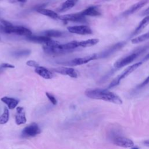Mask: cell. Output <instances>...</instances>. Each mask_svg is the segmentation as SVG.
<instances>
[{
  "mask_svg": "<svg viewBox=\"0 0 149 149\" xmlns=\"http://www.w3.org/2000/svg\"><path fill=\"white\" fill-rule=\"evenodd\" d=\"M85 94L87 97L92 99L104 100L115 104L120 105L123 102L119 96L107 89H87L85 91Z\"/></svg>",
  "mask_w": 149,
  "mask_h": 149,
  "instance_id": "6da1fadb",
  "label": "cell"
},
{
  "mask_svg": "<svg viewBox=\"0 0 149 149\" xmlns=\"http://www.w3.org/2000/svg\"><path fill=\"white\" fill-rule=\"evenodd\" d=\"M142 63H143V62H141V61L138 62H136V63L127 67L122 73H120L119 76H118L116 78H115L111 82V83L109 84V85L108 86V88H112V87H115L117 85H118L120 83L121 80H122L123 79H125L127 76L130 74L137 68H138L142 64Z\"/></svg>",
  "mask_w": 149,
  "mask_h": 149,
  "instance_id": "7a4b0ae2",
  "label": "cell"
},
{
  "mask_svg": "<svg viewBox=\"0 0 149 149\" xmlns=\"http://www.w3.org/2000/svg\"><path fill=\"white\" fill-rule=\"evenodd\" d=\"M1 30L6 33H14L18 35L28 36L31 35V31L27 28L19 26H8L1 27Z\"/></svg>",
  "mask_w": 149,
  "mask_h": 149,
  "instance_id": "3957f363",
  "label": "cell"
},
{
  "mask_svg": "<svg viewBox=\"0 0 149 149\" xmlns=\"http://www.w3.org/2000/svg\"><path fill=\"white\" fill-rule=\"evenodd\" d=\"M126 44L125 41H121L117 42L116 44H113V45L107 48L105 50L101 51V52L97 54V59L99 58H107L108 56H109L110 55H112L115 52H116L117 51L119 50L122 48H123L125 45Z\"/></svg>",
  "mask_w": 149,
  "mask_h": 149,
  "instance_id": "277c9868",
  "label": "cell"
},
{
  "mask_svg": "<svg viewBox=\"0 0 149 149\" xmlns=\"http://www.w3.org/2000/svg\"><path fill=\"white\" fill-rule=\"evenodd\" d=\"M40 132L41 130L38 125L36 123H32L23 129L22 132V136L23 137H34L40 133Z\"/></svg>",
  "mask_w": 149,
  "mask_h": 149,
  "instance_id": "5b68a950",
  "label": "cell"
},
{
  "mask_svg": "<svg viewBox=\"0 0 149 149\" xmlns=\"http://www.w3.org/2000/svg\"><path fill=\"white\" fill-rule=\"evenodd\" d=\"M58 19L63 21H70L80 23L86 22V19L85 17V16H84L81 13V12L59 16Z\"/></svg>",
  "mask_w": 149,
  "mask_h": 149,
  "instance_id": "8992f818",
  "label": "cell"
},
{
  "mask_svg": "<svg viewBox=\"0 0 149 149\" xmlns=\"http://www.w3.org/2000/svg\"><path fill=\"white\" fill-rule=\"evenodd\" d=\"M68 30L70 33L80 35H87L93 33L91 28L86 25L69 26L68 27Z\"/></svg>",
  "mask_w": 149,
  "mask_h": 149,
  "instance_id": "52a82bcc",
  "label": "cell"
},
{
  "mask_svg": "<svg viewBox=\"0 0 149 149\" xmlns=\"http://www.w3.org/2000/svg\"><path fill=\"white\" fill-rule=\"evenodd\" d=\"M112 141L115 145L124 148H132L134 146V143L132 140L125 137H115Z\"/></svg>",
  "mask_w": 149,
  "mask_h": 149,
  "instance_id": "ba28073f",
  "label": "cell"
},
{
  "mask_svg": "<svg viewBox=\"0 0 149 149\" xmlns=\"http://www.w3.org/2000/svg\"><path fill=\"white\" fill-rule=\"evenodd\" d=\"M97 59V54H93L88 56H86L83 58H77L73 59L71 62L70 65H80L83 64L87 63L91 61Z\"/></svg>",
  "mask_w": 149,
  "mask_h": 149,
  "instance_id": "9c48e42d",
  "label": "cell"
},
{
  "mask_svg": "<svg viewBox=\"0 0 149 149\" xmlns=\"http://www.w3.org/2000/svg\"><path fill=\"white\" fill-rule=\"evenodd\" d=\"M53 71L63 74L70 76L72 78H76L77 77V73L75 69L72 68H66V67H58L52 69Z\"/></svg>",
  "mask_w": 149,
  "mask_h": 149,
  "instance_id": "30bf717a",
  "label": "cell"
},
{
  "mask_svg": "<svg viewBox=\"0 0 149 149\" xmlns=\"http://www.w3.org/2000/svg\"><path fill=\"white\" fill-rule=\"evenodd\" d=\"M17 113L15 116V122L17 125L24 124L26 121V114L24 111V108L21 107H18L16 108Z\"/></svg>",
  "mask_w": 149,
  "mask_h": 149,
  "instance_id": "8fae6325",
  "label": "cell"
},
{
  "mask_svg": "<svg viewBox=\"0 0 149 149\" xmlns=\"http://www.w3.org/2000/svg\"><path fill=\"white\" fill-rule=\"evenodd\" d=\"M147 2V0H142L140 1L135 4L131 6L127 10H126L123 15L124 16H128L131 14H133V13L136 12L138 10H139L140 8H141L143 6H144Z\"/></svg>",
  "mask_w": 149,
  "mask_h": 149,
  "instance_id": "7c38bea8",
  "label": "cell"
},
{
  "mask_svg": "<svg viewBox=\"0 0 149 149\" xmlns=\"http://www.w3.org/2000/svg\"><path fill=\"white\" fill-rule=\"evenodd\" d=\"M42 49L46 54L50 55H59L67 53L69 51H70L68 50H64V49H61L49 47L46 45L45 46H44L42 47Z\"/></svg>",
  "mask_w": 149,
  "mask_h": 149,
  "instance_id": "4fadbf2b",
  "label": "cell"
},
{
  "mask_svg": "<svg viewBox=\"0 0 149 149\" xmlns=\"http://www.w3.org/2000/svg\"><path fill=\"white\" fill-rule=\"evenodd\" d=\"M77 1L78 0H66L57 8L56 10L59 12H66L72 8L76 4Z\"/></svg>",
  "mask_w": 149,
  "mask_h": 149,
  "instance_id": "5bb4252c",
  "label": "cell"
},
{
  "mask_svg": "<svg viewBox=\"0 0 149 149\" xmlns=\"http://www.w3.org/2000/svg\"><path fill=\"white\" fill-rule=\"evenodd\" d=\"M35 72L42 77L45 79H50L53 77V74L47 68L42 66H38L36 68Z\"/></svg>",
  "mask_w": 149,
  "mask_h": 149,
  "instance_id": "9a60e30c",
  "label": "cell"
},
{
  "mask_svg": "<svg viewBox=\"0 0 149 149\" xmlns=\"http://www.w3.org/2000/svg\"><path fill=\"white\" fill-rule=\"evenodd\" d=\"M26 40L36 43H47L49 40H51V38L45 36H26Z\"/></svg>",
  "mask_w": 149,
  "mask_h": 149,
  "instance_id": "2e32d148",
  "label": "cell"
},
{
  "mask_svg": "<svg viewBox=\"0 0 149 149\" xmlns=\"http://www.w3.org/2000/svg\"><path fill=\"white\" fill-rule=\"evenodd\" d=\"M149 24V15L146 16L139 24L134 31L132 33V36H134L140 33Z\"/></svg>",
  "mask_w": 149,
  "mask_h": 149,
  "instance_id": "e0dca14e",
  "label": "cell"
},
{
  "mask_svg": "<svg viewBox=\"0 0 149 149\" xmlns=\"http://www.w3.org/2000/svg\"><path fill=\"white\" fill-rule=\"evenodd\" d=\"M1 100L4 102L5 104H6L8 107V108L10 109H13L17 105L19 101L17 99L11 98V97H3L2 98H1Z\"/></svg>",
  "mask_w": 149,
  "mask_h": 149,
  "instance_id": "ac0fdd59",
  "label": "cell"
},
{
  "mask_svg": "<svg viewBox=\"0 0 149 149\" xmlns=\"http://www.w3.org/2000/svg\"><path fill=\"white\" fill-rule=\"evenodd\" d=\"M81 12L85 16H98L101 15V13L100 10L96 6H90Z\"/></svg>",
  "mask_w": 149,
  "mask_h": 149,
  "instance_id": "d6986e66",
  "label": "cell"
},
{
  "mask_svg": "<svg viewBox=\"0 0 149 149\" xmlns=\"http://www.w3.org/2000/svg\"><path fill=\"white\" fill-rule=\"evenodd\" d=\"M37 11L38 13L42 14L43 15L48 16L52 19H58L59 16L57 14V13H56L55 12L50 10V9H45V8H39L37 9Z\"/></svg>",
  "mask_w": 149,
  "mask_h": 149,
  "instance_id": "ffe728a7",
  "label": "cell"
},
{
  "mask_svg": "<svg viewBox=\"0 0 149 149\" xmlns=\"http://www.w3.org/2000/svg\"><path fill=\"white\" fill-rule=\"evenodd\" d=\"M99 42V40L97 38H92L88 39L87 40H84L81 41H79V46L83 48L93 46L97 44Z\"/></svg>",
  "mask_w": 149,
  "mask_h": 149,
  "instance_id": "44dd1931",
  "label": "cell"
},
{
  "mask_svg": "<svg viewBox=\"0 0 149 149\" xmlns=\"http://www.w3.org/2000/svg\"><path fill=\"white\" fill-rule=\"evenodd\" d=\"M79 41H73L66 44H61V48L64 50H68L71 51L72 49H75L79 47Z\"/></svg>",
  "mask_w": 149,
  "mask_h": 149,
  "instance_id": "7402d4cb",
  "label": "cell"
},
{
  "mask_svg": "<svg viewBox=\"0 0 149 149\" xmlns=\"http://www.w3.org/2000/svg\"><path fill=\"white\" fill-rule=\"evenodd\" d=\"M31 53V51L30 49H20L17 50L16 51H14L12 53V55L14 57L16 58H20V57H24L27 56L29 55Z\"/></svg>",
  "mask_w": 149,
  "mask_h": 149,
  "instance_id": "603a6c76",
  "label": "cell"
},
{
  "mask_svg": "<svg viewBox=\"0 0 149 149\" xmlns=\"http://www.w3.org/2000/svg\"><path fill=\"white\" fill-rule=\"evenodd\" d=\"M148 39H149V31L145 34H143L140 36H138L137 37L133 38L131 40V41L133 44H138V43L147 41Z\"/></svg>",
  "mask_w": 149,
  "mask_h": 149,
  "instance_id": "cb8c5ba5",
  "label": "cell"
},
{
  "mask_svg": "<svg viewBox=\"0 0 149 149\" xmlns=\"http://www.w3.org/2000/svg\"><path fill=\"white\" fill-rule=\"evenodd\" d=\"M44 34L45 36L49 37H59L62 36V33L61 31L55 30H46L44 32Z\"/></svg>",
  "mask_w": 149,
  "mask_h": 149,
  "instance_id": "d4e9b609",
  "label": "cell"
},
{
  "mask_svg": "<svg viewBox=\"0 0 149 149\" xmlns=\"http://www.w3.org/2000/svg\"><path fill=\"white\" fill-rule=\"evenodd\" d=\"M9 110H8V108L5 107H4L3 112L2 115L0 116V124L3 125L6 123L9 120Z\"/></svg>",
  "mask_w": 149,
  "mask_h": 149,
  "instance_id": "484cf974",
  "label": "cell"
},
{
  "mask_svg": "<svg viewBox=\"0 0 149 149\" xmlns=\"http://www.w3.org/2000/svg\"><path fill=\"white\" fill-rule=\"evenodd\" d=\"M148 84H149V76H148L142 83H141L140 84H139L136 87V89L137 90L141 89L142 88H143L144 87H145L146 86H147Z\"/></svg>",
  "mask_w": 149,
  "mask_h": 149,
  "instance_id": "4316f807",
  "label": "cell"
},
{
  "mask_svg": "<svg viewBox=\"0 0 149 149\" xmlns=\"http://www.w3.org/2000/svg\"><path fill=\"white\" fill-rule=\"evenodd\" d=\"M46 95L47 97V98H48V100L50 101V102L53 104V105H56L57 103V101L56 100V98H55V97L52 95L51 94L47 92L46 93Z\"/></svg>",
  "mask_w": 149,
  "mask_h": 149,
  "instance_id": "83f0119b",
  "label": "cell"
},
{
  "mask_svg": "<svg viewBox=\"0 0 149 149\" xmlns=\"http://www.w3.org/2000/svg\"><path fill=\"white\" fill-rule=\"evenodd\" d=\"M26 65L29 66H31V67H34V68H37L39 66L38 63L37 62H36V61H33V60H30V61H28L27 62H26Z\"/></svg>",
  "mask_w": 149,
  "mask_h": 149,
  "instance_id": "f1b7e54d",
  "label": "cell"
},
{
  "mask_svg": "<svg viewBox=\"0 0 149 149\" xmlns=\"http://www.w3.org/2000/svg\"><path fill=\"white\" fill-rule=\"evenodd\" d=\"M2 68H14L15 66L8 63H3L0 65Z\"/></svg>",
  "mask_w": 149,
  "mask_h": 149,
  "instance_id": "f546056e",
  "label": "cell"
},
{
  "mask_svg": "<svg viewBox=\"0 0 149 149\" xmlns=\"http://www.w3.org/2000/svg\"><path fill=\"white\" fill-rule=\"evenodd\" d=\"M0 22L3 24V25L4 26H11L12 25V24L10 22H9L8 21H6L5 20H3V19H0Z\"/></svg>",
  "mask_w": 149,
  "mask_h": 149,
  "instance_id": "4dcf8cb0",
  "label": "cell"
},
{
  "mask_svg": "<svg viewBox=\"0 0 149 149\" xmlns=\"http://www.w3.org/2000/svg\"><path fill=\"white\" fill-rule=\"evenodd\" d=\"M27 0H10V1L12 3H15V2H21V3H25L27 2Z\"/></svg>",
  "mask_w": 149,
  "mask_h": 149,
  "instance_id": "1f68e13d",
  "label": "cell"
},
{
  "mask_svg": "<svg viewBox=\"0 0 149 149\" xmlns=\"http://www.w3.org/2000/svg\"><path fill=\"white\" fill-rule=\"evenodd\" d=\"M141 15L143 16H147L149 15V7L148 8H147L141 14Z\"/></svg>",
  "mask_w": 149,
  "mask_h": 149,
  "instance_id": "d6a6232c",
  "label": "cell"
},
{
  "mask_svg": "<svg viewBox=\"0 0 149 149\" xmlns=\"http://www.w3.org/2000/svg\"><path fill=\"white\" fill-rule=\"evenodd\" d=\"M147 60H149V52L145 55V56L143 58V61H147Z\"/></svg>",
  "mask_w": 149,
  "mask_h": 149,
  "instance_id": "836d02e7",
  "label": "cell"
},
{
  "mask_svg": "<svg viewBox=\"0 0 149 149\" xmlns=\"http://www.w3.org/2000/svg\"><path fill=\"white\" fill-rule=\"evenodd\" d=\"M143 143H144V144L145 146H149V139H148V140H146L144 141Z\"/></svg>",
  "mask_w": 149,
  "mask_h": 149,
  "instance_id": "e575fe53",
  "label": "cell"
},
{
  "mask_svg": "<svg viewBox=\"0 0 149 149\" xmlns=\"http://www.w3.org/2000/svg\"><path fill=\"white\" fill-rule=\"evenodd\" d=\"M3 68L0 66V73H1L2 72V71H3V69H2Z\"/></svg>",
  "mask_w": 149,
  "mask_h": 149,
  "instance_id": "d590c367",
  "label": "cell"
},
{
  "mask_svg": "<svg viewBox=\"0 0 149 149\" xmlns=\"http://www.w3.org/2000/svg\"><path fill=\"white\" fill-rule=\"evenodd\" d=\"M0 25H1V24H0Z\"/></svg>",
  "mask_w": 149,
  "mask_h": 149,
  "instance_id": "8d00e7d4",
  "label": "cell"
}]
</instances>
